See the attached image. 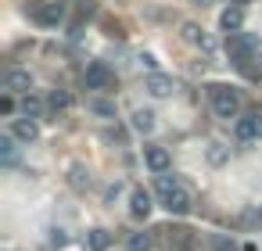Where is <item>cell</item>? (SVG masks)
<instances>
[{
	"label": "cell",
	"mask_w": 262,
	"mask_h": 251,
	"mask_svg": "<svg viewBox=\"0 0 262 251\" xmlns=\"http://www.w3.org/2000/svg\"><path fill=\"white\" fill-rule=\"evenodd\" d=\"M226 54H230V61L244 72V76H258L255 69H251V58H258V40L255 36H248V33H233V36H226Z\"/></svg>",
	"instance_id": "cell-1"
},
{
	"label": "cell",
	"mask_w": 262,
	"mask_h": 251,
	"mask_svg": "<svg viewBox=\"0 0 262 251\" xmlns=\"http://www.w3.org/2000/svg\"><path fill=\"white\" fill-rule=\"evenodd\" d=\"M208 101H212V111H215V119H237L241 115V90H233V86H223V83H212L208 86Z\"/></svg>",
	"instance_id": "cell-2"
},
{
	"label": "cell",
	"mask_w": 262,
	"mask_h": 251,
	"mask_svg": "<svg viewBox=\"0 0 262 251\" xmlns=\"http://www.w3.org/2000/svg\"><path fill=\"white\" fill-rule=\"evenodd\" d=\"M83 83H86V90H112L115 76H112V69L104 61H90L83 69Z\"/></svg>",
	"instance_id": "cell-3"
},
{
	"label": "cell",
	"mask_w": 262,
	"mask_h": 251,
	"mask_svg": "<svg viewBox=\"0 0 262 251\" xmlns=\"http://www.w3.org/2000/svg\"><path fill=\"white\" fill-rule=\"evenodd\" d=\"M155 233H162L165 237V247L169 251H190L194 247V230H187V226H162V230H155Z\"/></svg>",
	"instance_id": "cell-4"
},
{
	"label": "cell",
	"mask_w": 262,
	"mask_h": 251,
	"mask_svg": "<svg viewBox=\"0 0 262 251\" xmlns=\"http://www.w3.org/2000/svg\"><path fill=\"white\" fill-rule=\"evenodd\" d=\"M233 136H237L241 144L258 140V136H262V111H248V115H241V119L233 122Z\"/></svg>",
	"instance_id": "cell-5"
},
{
	"label": "cell",
	"mask_w": 262,
	"mask_h": 251,
	"mask_svg": "<svg viewBox=\"0 0 262 251\" xmlns=\"http://www.w3.org/2000/svg\"><path fill=\"white\" fill-rule=\"evenodd\" d=\"M144 90H147L151 97H172V94H176V83H172V76H165V72H147Z\"/></svg>",
	"instance_id": "cell-6"
},
{
	"label": "cell",
	"mask_w": 262,
	"mask_h": 251,
	"mask_svg": "<svg viewBox=\"0 0 262 251\" xmlns=\"http://www.w3.org/2000/svg\"><path fill=\"white\" fill-rule=\"evenodd\" d=\"M4 90L8 94H29L33 90V76L26 69H8L4 72Z\"/></svg>",
	"instance_id": "cell-7"
},
{
	"label": "cell",
	"mask_w": 262,
	"mask_h": 251,
	"mask_svg": "<svg viewBox=\"0 0 262 251\" xmlns=\"http://www.w3.org/2000/svg\"><path fill=\"white\" fill-rule=\"evenodd\" d=\"M33 18H36L40 26H58V22L65 18V4H61V0H51V4H40V8L33 11Z\"/></svg>",
	"instance_id": "cell-8"
},
{
	"label": "cell",
	"mask_w": 262,
	"mask_h": 251,
	"mask_svg": "<svg viewBox=\"0 0 262 251\" xmlns=\"http://www.w3.org/2000/svg\"><path fill=\"white\" fill-rule=\"evenodd\" d=\"M241 26H244V8H241V4H233V8H226V11L219 15V29H223L226 36H233V33H241Z\"/></svg>",
	"instance_id": "cell-9"
},
{
	"label": "cell",
	"mask_w": 262,
	"mask_h": 251,
	"mask_svg": "<svg viewBox=\"0 0 262 251\" xmlns=\"http://www.w3.org/2000/svg\"><path fill=\"white\" fill-rule=\"evenodd\" d=\"M162 204H165L172 215H187V212L194 208V201H190V194H187L183 187H180V190H172V194H165V197H162Z\"/></svg>",
	"instance_id": "cell-10"
},
{
	"label": "cell",
	"mask_w": 262,
	"mask_h": 251,
	"mask_svg": "<svg viewBox=\"0 0 262 251\" xmlns=\"http://www.w3.org/2000/svg\"><path fill=\"white\" fill-rule=\"evenodd\" d=\"M11 136H15V140H22V144H33V140L40 136L36 119H15V122H11Z\"/></svg>",
	"instance_id": "cell-11"
},
{
	"label": "cell",
	"mask_w": 262,
	"mask_h": 251,
	"mask_svg": "<svg viewBox=\"0 0 262 251\" xmlns=\"http://www.w3.org/2000/svg\"><path fill=\"white\" fill-rule=\"evenodd\" d=\"M144 162H147V169H151L155 176L169 172V151H165V147H144Z\"/></svg>",
	"instance_id": "cell-12"
},
{
	"label": "cell",
	"mask_w": 262,
	"mask_h": 251,
	"mask_svg": "<svg viewBox=\"0 0 262 251\" xmlns=\"http://www.w3.org/2000/svg\"><path fill=\"white\" fill-rule=\"evenodd\" d=\"M151 208H155V204H151V194L137 187V190L129 194V215H133V219H147Z\"/></svg>",
	"instance_id": "cell-13"
},
{
	"label": "cell",
	"mask_w": 262,
	"mask_h": 251,
	"mask_svg": "<svg viewBox=\"0 0 262 251\" xmlns=\"http://www.w3.org/2000/svg\"><path fill=\"white\" fill-rule=\"evenodd\" d=\"M126 247H129V251H151V247H155V233H144V230H140V233H129Z\"/></svg>",
	"instance_id": "cell-14"
},
{
	"label": "cell",
	"mask_w": 262,
	"mask_h": 251,
	"mask_svg": "<svg viewBox=\"0 0 262 251\" xmlns=\"http://www.w3.org/2000/svg\"><path fill=\"white\" fill-rule=\"evenodd\" d=\"M47 108H51V111H65V108H72V94H69V90H51Z\"/></svg>",
	"instance_id": "cell-15"
},
{
	"label": "cell",
	"mask_w": 262,
	"mask_h": 251,
	"mask_svg": "<svg viewBox=\"0 0 262 251\" xmlns=\"http://www.w3.org/2000/svg\"><path fill=\"white\" fill-rule=\"evenodd\" d=\"M133 129H137V133H151V129H155V115H151L147 108H137V111H133Z\"/></svg>",
	"instance_id": "cell-16"
},
{
	"label": "cell",
	"mask_w": 262,
	"mask_h": 251,
	"mask_svg": "<svg viewBox=\"0 0 262 251\" xmlns=\"http://www.w3.org/2000/svg\"><path fill=\"white\" fill-rule=\"evenodd\" d=\"M0 162H4L8 169L18 162V147H15V136H4V140H0Z\"/></svg>",
	"instance_id": "cell-17"
},
{
	"label": "cell",
	"mask_w": 262,
	"mask_h": 251,
	"mask_svg": "<svg viewBox=\"0 0 262 251\" xmlns=\"http://www.w3.org/2000/svg\"><path fill=\"white\" fill-rule=\"evenodd\" d=\"M86 108H90L94 115H101V119H115V104H112V101H101V97H94V101H86Z\"/></svg>",
	"instance_id": "cell-18"
},
{
	"label": "cell",
	"mask_w": 262,
	"mask_h": 251,
	"mask_svg": "<svg viewBox=\"0 0 262 251\" xmlns=\"http://www.w3.org/2000/svg\"><path fill=\"white\" fill-rule=\"evenodd\" d=\"M230 162V147L226 144H208V165H226Z\"/></svg>",
	"instance_id": "cell-19"
},
{
	"label": "cell",
	"mask_w": 262,
	"mask_h": 251,
	"mask_svg": "<svg viewBox=\"0 0 262 251\" xmlns=\"http://www.w3.org/2000/svg\"><path fill=\"white\" fill-rule=\"evenodd\" d=\"M108 244H112V237H108L104 230H90V237H86V247H90V251H104Z\"/></svg>",
	"instance_id": "cell-20"
},
{
	"label": "cell",
	"mask_w": 262,
	"mask_h": 251,
	"mask_svg": "<svg viewBox=\"0 0 262 251\" xmlns=\"http://www.w3.org/2000/svg\"><path fill=\"white\" fill-rule=\"evenodd\" d=\"M22 115H26V119H40V115H43V104H40L36 97L26 94V101H22Z\"/></svg>",
	"instance_id": "cell-21"
},
{
	"label": "cell",
	"mask_w": 262,
	"mask_h": 251,
	"mask_svg": "<svg viewBox=\"0 0 262 251\" xmlns=\"http://www.w3.org/2000/svg\"><path fill=\"white\" fill-rule=\"evenodd\" d=\"M155 187H158V194L165 197V194H172V190H180V179H176V176H169V172H162Z\"/></svg>",
	"instance_id": "cell-22"
},
{
	"label": "cell",
	"mask_w": 262,
	"mask_h": 251,
	"mask_svg": "<svg viewBox=\"0 0 262 251\" xmlns=\"http://www.w3.org/2000/svg\"><path fill=\"white\" fill-rule=\"evenodd\" d=\"M180 33H183V40H187V43H201V36H205V29H201V26H194V22H183V29H180Z\"/></svg>",
	"instance_id": "cell-23"
},
{
	"label": "cell",
	"mask_w": 262,
	"mask_h": 251,
	"mask_svg": "<svg viewBox=\"0 0 262 251\" xmlns=\"http://www.w3.org/2000/svg\"><path fill=\"white\" fill-rule=\"evenodd\" d=\"M72 187H76V190H86V187H90V172H86L83 165H72Z\"/></svg>",
	"instance_id": "cell-24"
},
{
	"label": "cell",
	"mask_w": 262,
	"mask_h": 251,
	"mask_svg": "<svg viewBox=\"0 0 262 251\" xmlns=\"http://www.w3.org/2000/svg\"><path fill=\"white\" fill-rule=\"evenodd\" d=\"M241 222H244V226H262V208H248V212H241Z\"/></svg>",
	"instance_id": "cell-25"
},
{
	"label": "cell",
	"mask_w": 262,
	"mask_h": 251,
	"mask_svg": "<svg viewBox=\"0 0 262 251\" xmlns=\"http://www.w3.org/2000/svg\"><path fill=\"white\" fill-rule=\"evenodd\" d=\"M212 251H237V244H233L230 237L219 233V237H212Z\"/></svg>",
	"instance_id": "cell-26"
},
{
	"label": "cell",
	"mask_w": 262,
	"mask_h": 251,
	"mask_svg": "<svg viewBox=\"0 0 262 251\" xmlns=\"http://www.w3.org/2000/svg\"><path fill=\"white\" fill-rule=\"evenodd\" d=\"M0 111H4V115H11V111H15V101H11V94H4V97H0Z\"/></svg>",
	"instance_id": "cell-27"
},
{
	"label": "cell",
	"mask_w": 262,
	"mask_h": 251,
	"mask_svg": "<svg viewBox=\"0 0 262 251\" xmlns=\"http://www.w3.org/2000/svg\"><path fill=\"white\" fill-rule=\"evenodd\" d=\"M119 190H122V183H112V187H108V190H104V201H108V204H112V201H115V197H119Z\"/></svg>",
	"instance_id": "cell-28"
},
{
	"label": "cell",
	"mask_w": 262,
	"mask_h": 251,
	"mask_svg": "<svg viewBox=\"0 0 262 251\" xmlns=\"http://www.w3.org/2000/svg\"><path fill=\"white\" fill-rule=\"evenodd\" d=\"M198 47H201V51H215V40H212V36H208V33H205V36H201V43H198Z\"/></svg>",
	"instance_id": "cell-29"
},
{
	"label": "cell",
	"mask_w": 262,
	"mask_h": 251,
	"mask_svg": "<svg viewBox=\"0 0 262 251\" xmlns=\"http://www.w3.org/2000/svg\"><path fill=\"white\" fill-rule=\"evenodd\" d=\"M140 65H144L147 72H155V58H151V54H144V58H140Z\"/></svg>",
	"instance_id": "cell-30"
},
{
	"label": "cell",
	"mask_w": 262,
	"mask_h": 251,
	"mask_svg": "<svg viewBox=\"0 0 262 251\" xmlns=\"http://www.w3.org/2000/svg\"><path fill=\"white\" fill-rule=\"evenodd\" d=\"M190 4H198V8H208V4H215V0H190Z\"/></svg>",
	"instance_id": "cell-31"
},
{
	"label": "cell",
	"mask_w": 262,
	"mask_h": 251,
	"mask_svg": "<svg viewBox=\"0 0 262 251\" xmlns=\"http://www.w3.org/2000/svg\"><path fill=\"white\" fill-rule=\"evenodd\" d=\"M233 4H241V8H244V0H233Z\"/></svg>",
	"instance_id": "cell-32"
}]
</instances>
